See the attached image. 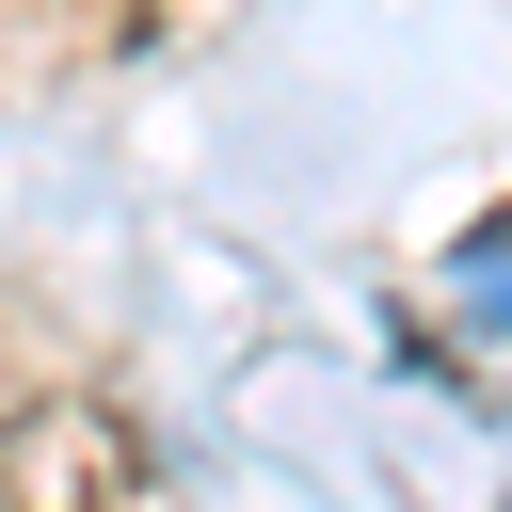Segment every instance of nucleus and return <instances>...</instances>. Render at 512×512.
Instances as JSON below:
<instances>
[{"mask_svg":"<svg viewBox=\"0 0 512 512\" xmlns=\"http://www.w3.org/2000/svg\"><path fill=\"white\" fill-rule=\"evenodd\" d=\"M0 512H160V448L112 384H32L0 416Z\"/></svg>","mask_w":512,"mask_h":512,"instance_id":"obj_1","label":"nucleus"},{"mask_svg":"<svg viewBox=\"0 0 512 512\" xmlns=\"http://www.w3.org/2000/svg\"><path fill=\"white\" fill-rule=\"evenodd\" d=\"M176 16H192V0H176Z\"/></svg>","mask_w":512,"mask_h":512,"instance_id":"obj_2","label":"nucleus"}]
</instances>
